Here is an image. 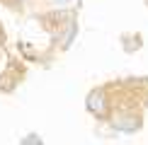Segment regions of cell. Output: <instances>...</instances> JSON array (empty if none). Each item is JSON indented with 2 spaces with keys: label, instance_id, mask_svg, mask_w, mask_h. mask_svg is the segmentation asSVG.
<instances>
[{
  "label": "cell",
  "instance_id": "obj_1",
  "mask_svg": "<svg viewBox=\"0 0 148 145\" xmlns=\"http://www.w3.org/2000/svg\"><path fill=\"white\" fill-rule=\"evenodd\" d=\"M143 123V116L141 114H131V111H116L112 116V126L116 131H124V133H134L141 128Z\"/></svg>",
  "mask_w": 148,
  "mask_h": 145
},
{
  "label": "cell",
  "instance_id": "obj_2",
  "mask_svg": "<svg viewBox=\"0 0 148 145\" xmlns=\"http://www.w3.org/2000/svg\"><path fill=\"white\" fill-rule=\"evenodd\" d=\"M88 111L97 119H104L109 116V106H107V89L97 87L88 94Z\"/></svg>",
  "mask_w": 148,
  "mask_h": 145
},
{
  "label": "cell",
  "instance_id": "obj_3",
  "mask_svg": "<svg viewBox=\"0 0 148 145\" xmlns=\"http://www.w3.org/2000/svg\"><path fill=\"white\" fill-rule=\"evenodd\" d=\"M121 44H124V48H126L129 53H134V51L141 46V36H134V39H126V36H124V39H121Z\"/></svg>",
  "mask_w": 148,
  "mask_h": 145
},
{
  "label": "cell",
  "instance_id": "obj_4",
  "mask_svg": "<svg viewBox=\"0 0 148 145\" xmlns=\"http://www.w3.org/2000/svg\"><path fill=\"white\" fill-rule=\"evenodd\" d=\"M22 145H44V143H41V138L36 136V133H29V136L22 140Z\"/></svg>",
  "mask_w": 148,
  "mask_h": 145
}]
</instances>
